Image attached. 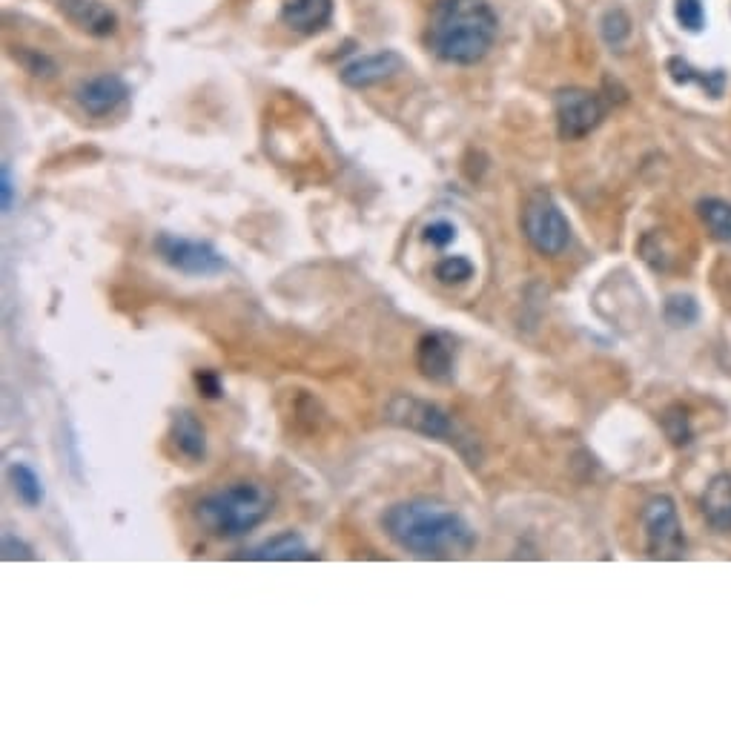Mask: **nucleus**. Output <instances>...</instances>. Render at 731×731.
<instances>
[{
	"mask_svg": "<svg viewBox=\"0 0 731 731\" xmlns=\"http://www.w3.org/2000/svg\"><path fill=\"white\" fill-rule=\"evenodd\" d=\"M499 18L488 0H439L430 12L428 46L445 64H479L494 49Z\"/></svg>",
	"mask_w": 731,
	"mask_h": 731,
	"instance_id": "f03ea898",
	"label": "nucleus"
},
{
	"mask_svg": "<svg viewBox=\"0 0 731 731\" xmlns=\"http://www.w3.org/2000/svg\"><path fill=\"white\" fill-rule=\"evenodd\" d=\"M0 207H3V213L12 210V175H9V167H0Z\"/></svg>",
	"mask_w": 731,
	"mask_h": 731,
	"instance_id": "cd10ccee",
	"label": "nucleus"
},
{
	"mask_svg": "<svg viewBox=\"0 0 731 731\" xmlns=\"http://www.w3.org/2000/svg\"><path fill=\"white\" fill-rule=\"evenodd\" d=\"M703 516L717 534H731V476L717 473L706 485V494L700 499Z\"/></svg>",
	"mask_w": 731,
	"mask_h": 731,
	"instance_id": "4468645a",
	"label": "nucleus"
},
{
	"mask_svg": "<svg viewBox=\"0 0 731 731\" xmlns=\"http://www.w3.org/2000/svg\"><path fill=\"white\" fill-rule=\"evenodd\" d=\"M382 525L399 548L425 559L465 557L476 545V531L468 519L430 499H405L390 505Z\"/></svg>",
	"mask_w": 731,
	"mask_h": 731,
	"instance_id": "f257e3e1",
	"label": "nucleus"
},
{
	"mask_svg": "<svg viewBox=\"0 0 731 731\" xmlns=\"http://www.w3.org/2000/svg\"><path fill=\"white\" fill-rule=\"evenodd\" d=\"M195 387L201 390L204 399H218V396H224V385H221V379H218L215 370H198V373H195Z\"/></svg>",
	"mask_w": 731,
	"mask_h": 731,
	"instance_id": "a878e982",
	"label": "nucleus"
},
{
	"mask_svg": "<svg viewBox=\"0 0 731 731\" xmlns=\"http://www.w3.org/2000/svg\"><path fill=\"white\" fill-rule=\"evenodd\" d=\"M333 18V0H287L281 6V21L299 35H316Z\"/></svg>",
	"mask_w": 731,
	"mask_h": 731,
	"instance_id": "f8f14e48",
	"label": "nucleus"
},
{
	"mask_svg": "<svg viewBox=\"0 0 731 731\" xmlns=\"http://www.w3.org/2000/svg\"><path fill=\"white\" fill-rule=\"evenodd\" d=\"M473 261L465 256H448L442 258L436 264V279L442 284H465L468 279H473Z\"/></svg>",
	"mask_w": 731,
	"mask_h": 731,
	"instance_id": "4be33fe9",
	"label": "nucleus"
},
{
	"mask_svg": "<svg viewBox=\"0 0 731 731\" xmlns=\"http://www.w3.org/2000/svg\"><path fill=\"white\" fill-rule=\"evenodd\" d=\"M3 557L6 559H32V548L15 537L3 539Z\"/></svg>",
	"mask_w": 731,
	"mask_h": 731,
	"instance_id": "bb28decb",
	"label": "nucleus"
},
{
	"mask_svg": "<svg viewBox=\"0 0 731 731\" xmlns=\"http://www.w3.org/2000/svg\"><path fill=\"white\" fill-rule=\"evenodd\" d=\"M170 439L175 451L193 459V462H201L207 456V433H204V425L198 422L193 410H175L172 413Z\"/></svg>",
	"mask_w": 731,
	"mask_h": 731,
	"instance_id": "2eb2a0df",
	"label": "nucleus"
},
{
	"mask_svg": "<svg viewBox=\"0 0 731 731\" xmlns=\"http://www.w3.org/2000/svg\"><path fill=\"white\" fill-rule=\"evenodd\" d=\"M416 365L430 382H448L453 376V344L442 333H428L416 347Z\"/></svg>",
	"mask_w": 731,
	"mask_h": 731,
	"instance_id": "ddd939ff",
	"label": "nucleus"
},
{
	"mask_svg": "<svg viewBox=\"0 0 731 731\" xmlns=\"http://www.w3.org/2000/svg\"><path fill=\"white\" fill-rule=\"evenodd\" d=\"M402 69H405V58L393 49H385V52H373V55L356 58V61L342 66L339 78L350 89H367V86L385 84L393 75H399Z\"/></svg>",
	"mask_w": 731,
	"mask_h": 731,
	"instance_id": "1a4fd4ad",
	"label": "nucleus"
},
{
	"mask_svg": "<svg viewBox=\"0 0 731 731\" xmlns=\"http://www.w3.org/2000/svg\"><path fill=\"white\" fill-rule=\"evenodd\" d=\"M276 494L261 482H236L207 494L195 505V519L213 537H244L273 514Z\"/></svg>",
	"mask_w": 731,
	"mask_h": 731,
	"instance_id": "7ed1b4c3",
	"label": "nucleus"
},
{
	"mask_svg": "<svg viewBox=\"0 0 731 731\" xmlns=\"http://www.w3.org/2000/svg\"><path fill=\"white\" fill-rule=\"evenodd\" d=\"M554 112H557V129L562 141H580L600 127L605 118V104L597 92H588L580 86L559 89L554 95Z\"/></svg>",
	"mask_w": 731,
	"mask_h": 731,
	"instance_id": "423d86ee",
	"label": "nucleus"
},
{
	"mask_svg": "<svg viewBox=\"0 0 731 731\" xmlns=\"http://www.w3.org/2000/svg\"><path fill=\"white\" fill-rule=\"evenodd\" d=\"M58 12L92 38H109L118 29V15L104 0H58Z\"/></svg>",
	"mask_w": 731,
	"mask_h": 731,
	"instance_id": "9b49d317",
	"label": "nucleus"
},
{
	"mask_svg": "<svg viewBox=\"0 0 731 731\" xmlns=\"http://www.w3.org/2000/svg\"><path fill=\"white\" fill-rule=\"evenodd\" d=\"M602 38L608 46H614V49H620L628 38H631V18L625 15L623 9H608L605 15H602Z\"/></svg>",
	"mask_w": 731,
	"mask_h": 731,
	"instance_id": "aec40b11",
	"label": "nucleus"
},
{
	"mask_svg": "<svg viewBox=\"0 0 731 731\" xmlns=\"http://www.w3.org/2000/svg\"><path fill=\"white\" fill-rule=\"evenodd\" d=\"M129 86L118 75H98L75 89V101L92 118H104L127 101Z\"/></svg>",
	"mask_w": 731,
	"mask_h": 731,
	"instance_id": "9d476101",
	"label": "nucleus"
},
{
	"mask_svg": "<svg viewBox=\"0 0 731 731\" xmlns=\"http://www.w3.org/2000/svg\"><path fill=\"white\" fill-rule=\"evenodd\" d=\"M244 557L261 559V562H293V559H313V554L299 534H281V537L267 539L256 548H250Z\"/></svg>",
	"mask_w": 731,
	"mask_h": 731,
	"instance_id": "dca6fc26",
	"label": "nucleus"
},
{
	"mask_svg": "<svg viewBox=\"0 0 731 731\" xmlns=\"http://www.w3.org/2000/svg\"><path fill=\"white\" fill-rule=\"evenodd\" d=\"M663 428H666L668 439L674 442V445H688L691 442V430H688V419H686V410L683 408H671L663 416Z\"/></svg>",
	"mask_w": 731,
	"mask_h": 731,
	"instance_id": "5701e85b",
	"label": "nucleus"
},
{
	"mask_svg": "<svg viewBox=\"0 0 731 731\" xmlns=\"http://www.w3.org/2000/svg\"><path fill=\"white\" fill-rule=\"evenodd\" d=\"M387 413H390V419L396 425L413 430V433H422V436H430V439H445V442H459V428L451 419V413H445L433 402L402 393V396H396L390 402Z\"/></svg>",
	"mask_w": 731,
	"mask_h": 731,
	"instance_id": "6e6552de",
	"label": "nucleus"
},
{
	"mask_svg": "<svg viewBox=\"0 0 731 731\" xmlns=\"http://www.w3.org/2000/svg\"><path fill=\"white\" fill-rule=\"evenodd\" d=\"M677 21L688 32H700L703 23H706V12H703V3L700 0H677Z\"/></svg>",
	"mask_w": 731,
	"mask_h": 731,
	"instance_id": "b1692460",
	"label": "nucleus"
},
{
	"mask_svg": "<svg viewBox=\"0 0 731 731\" xmlns=\"http://www.w3.org/2000/svg\"><path fill=\"white\" fill-rule=\"evenodd\" d=\"M155 250H158V256L170 264L172 270L187 273V276H215V273L227 270V258L221 256L213 244H207V241L161 233L155 238Z\"/></svg>",
	"mask_w": 731,
	"mask_h": 731,
	"instance_id": "0eeeda50",
	"label": "nucleus"
},
{
	"mask_svg": "<svg viewBox=\"0 0 731 731\" xmlns=\"http://www.w3.org/2000/svg\"><path fill=\"white\" fill-rule=\"evenodd\" d=\"M668 75L671 81L680 86L686 84H700L711 98H720L723 89H726V72L723 69H711V72H703V69H694V66L683 61V58H671L668 61Z\"/></svg>",
	"mask_w": 731,
	"mask_h": 731,
	"instance_id": "f3484780",
	"label": "nucleus"
},
{
	"mask_svg": "<svg viewBox=\"0 0 731 731\" xmlns=\"http://www.w3.org/2000/svg\"><path fill=\"white\" fill-rule=\"evenodd\" d=\"M700 319V304L691 296H668L666 322L671 327H691Z\"/></svg>",
	"mask_w": 731,
	"mask_h": 731,
	"instance_id": "412c9836",
	"label": "nucleus"
},
{
	"mask_svg": "<svg viewBox=\"0 0 731 731\" xmlns=\"http://www.w3.org/2000/svg\"><path fill=\"white\" fill-rule=\"evenodd\" d=\"M522 233L542 256H562L571 244V224L545 190L528 195L522 207Z\"/></svg>",
	"mask_w": 731,
	"mask_h": 731,
	"instance_id": "20e7f679",
	"label": "nucleus"
},
{
	"mask_svg": "<svg viewBox=\"0 0 731 731\" xmlns=\"http://www.w3.org/2000/svg\"><path fill=\"white\" fill-rule=\"evenodd\" d=\"M453 238H456V227H453L451 221H430L428 227H425V241H430L433 247H448Z\"/></svg>",
	"mask_w": 731,
	"mask_h": 731,
	"instance_id": "393cba45",
	"label": "nucleus"
},
{
	"mask_svg": "<svg viewBox=\"0 0 731 731\" xmlns=\"http://www.w3.org/2000/svg\"><path fill=\"white\" fill-rule=\"evenodd\" d=\"M645 548L651 559H683L686 557V534L680 525L677 508L671 496H654L643 508Z\"/></svg>",
	"mask_w": 731,
	"mask_h": 731,
	"instance_id": "39448f33",
	"label": "nucleus"
},
{
	"mask_svg": "<svg viewBox=\"0 0 731 731\" xmlns=\"http://www.w3.org/2000/svg\"><path fill=\"white\" fill-rule=\"evenodd\" d=\"M9 479H12V488H15V494L21 499L23 505H29V508H38L43 502V482L38 473L32 471L29 465H12L9 468Z\"/></svg>",
	"mask_w": 731,
	"mask_h": 731,
	"instance_id": "6ab92c4d",
	"label": "nucleus"
},
{
	"mask_svg": "<svg viewBox=\"0 0 731 731\" xmlns=\"http://www.w3.org/2000/svg\"><path fill=\"white\" fill-rule=\"evenodd\" d=\"M697 210H700V218H703V224H706V230L711 233L714 241H720V244H729L731 247V204L729 201H723V198H703L700 204H697Z\"/></svg>",
	"mask_w": 731,
	"mask_h": 731,
	"instance_id": "a211bd4d",
	"label": "nucleus"
}]
</instances>
